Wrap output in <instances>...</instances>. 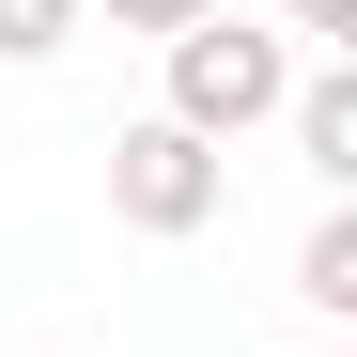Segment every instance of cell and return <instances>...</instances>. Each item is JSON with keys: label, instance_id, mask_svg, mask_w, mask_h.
I'll list each match as a JSON object with an SVG mask.
<instances>
[{"label": "cell", "instance_id": "52a82bcc", "mask_svg": "<svg viewBox=\"0 0 357 357\" xmlns=\"http://www.w3.org/2000/svg\"><path fill=\"white\" fill-rule=\"evenodd\" d=\"M264 31H280V47H326V63H342V47H357V0H280Z\"/></svg>", "mask_w": 357, "mask_h": 357}, {"label": "cell", "instance_id": "5b68a950", "mask_svg": "<svg viewBox=\"0 0 357 357\" xmlns=\"http://www.w3.org/2000/svg\"><path fill=\"white\" fill-rule=\"evenodd\" d=\"M78 31H93L78 0H0V63H63Z\"/></svg>", "mask_w": 357, "mask_h": 357}, {"label": "cell", "instance_id": "277c9868", "mask_svg": "<svg viewBox=\"0 0 357 357\" xmlns=\"http://www.w3.org/2000/svg\"><path fill=\"white\" fill-rule=\"evenodd\" d=\"M295 295H311V311H326V326L357 311V202H326L311 233H295Z\"/></svg>", "mask_w": 357, "mask_h": 357}, {"label": "cell", "instance_id": "8992f818", "mask_svg": "<svg viewBox=\"0 0 357 357\" xmlns=\"http://www.w3.org/2000/svg\"><path fill=\"white\" fill-rule=\"evenodd\" d=\"M78 16H109V31H155V47H171V31H202V16H233V0H78Z\"/></svg>", "mask_w": 357, "mask_h": 357}, {"label": "cell", "instance_id": "7a4b0ae2", "mask_svg": "<svg viewBox=\"0 0 357 357\" xmlns=\"http://www.w3.org/2000/svg\"><path fill=\"white\" fill-rule=\"evenodd\" d=\"M218 202H233V155H218V140H187L171 109L109 125V218H125V233L187 249V233H218Z\"/></svg>", "mask_w": 357, "mask_h": 357}, {"label": "cell", "instance_id": "3957f363", "mask_svg": "<svg viewBox=\"0 0 357 357\" xmlns=\"http://www.w3.org/2000/svg\"><path fill=\"white\" fill-rule=\"evenodd\" d=\"M280 125H295V171H311L326 202H357V63H295Z\"/></svg>", "mask_w": 357, "mask_h": 357}, {"label": "cell", "instance_id": "6da1fadb", "mask_svg": "<svg viewBox=\"0 0 357 357\" xmlns=\"http://www.w3.org/2000/svg\"><path fill=\"white\" fill-rule=\"evenodd\" d=\"M155 63H171V125L218 140V155L249 140V125H280V93H295V47L264 16H202V31H171Z\"/></svg>", "mask_w": 357, "mask_h": 357}]
</instances>
